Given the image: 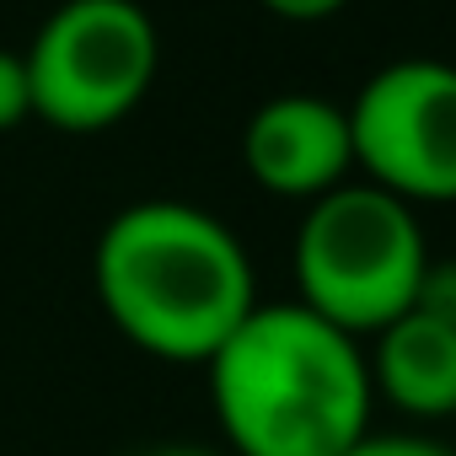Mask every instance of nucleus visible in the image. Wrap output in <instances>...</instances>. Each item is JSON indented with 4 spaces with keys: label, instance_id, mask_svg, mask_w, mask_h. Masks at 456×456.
I'll use <instances>...</instances> for the list:
<instances>
[{
    "label": "nucleus",
    "instance_id": "nucleus-3",
    "mask_svg": "<svg viewBox=\"0 0 456 456\" xmlns=\"http://www.w3.org/2000/svg\"><path fill=\"white\" fill-rule=\"evenodd\" d=\"M424 269L429 248L413 204L376 183H344L312 199L296 225V301L354 338H376L397 322L413 306Z\"/></svg>",
    "mask_w": 456,
    "mask_h": 456
},
{
    "label": "nucleus",
    "instance_id": "nucleus-7",
    "mask_svg": "<svg viewBox=\"0 0 456 456\" xmlns=\"http://www.w3.org/2000/svg\"><path fill=\"white\" fill-rule=\"evenodd\" d=\"M370 387L408 419H451L456 413V328L429 312H403L376 333Z\"/></svg>",
    "mask_w": 456,
    "mask_h": 456
},
{
    "label": "nucleus",
    "instance_id": "nucleus-10",
    "mask_svg": "<svg viewBox=\"0 0 456 456\" xmlns=\"http://www.w3.org/2000/svg\"><path fill=\"white\" fill-rule=\"evenodd\" d=\"M344 456H456V451L440 445V440H429V435H365Z\"/></svg>",
    "mask_w": 456,
    "mask_h": 456
},
{
    "label": "nucleus",
    "instance_id": "nucleus-5",
    "mask_svg": "<svg viewBox=\"0 0 456 456\" xmlns=\"http://www.w3.org/2000/svg\"><path fill=\"white\" fill-rule=\"evenodd\" d=\"M354 167L403 204H456V65L392 60L349 102Z\"/></svg>",
    "mask_w": 456,
    "mask_h": 456
},
{
    "label": "nucleus",
    "instance_id": "nucleus-12",
    "mask_svg": "<svg viewBox=\"0 0 456 456\" xmlns=\"http://www.w3.org/2000/svg\"><path fill=\"white\" fill-rule=\"evenodd\" d=\"M134 456H232V451H220V445H145Z\"/></svg>",
    "mask_w": 456,
    "mask_h": 456
},
{
    "label": "nucleus",
    "instance_id": "nucleus-11",
    "mask_svg": "<svg viewBox=\"0 0 456 456\" xmlns=\"http://www.w3.org/2000/svg\"><path fill=\"white\" fill-rule=\"evenodd\" d=\"M258 6L269 17H280V22H328V17H338L349 6V0H258Z\"/></svg>",
    "mask_w": 456,
    "mask_h": 456
},
{
    "label": "nucleus",
    "instance_id": "nucleus-1",
    "mask_svg": "<svg viewBox=\"0 0 456 456\" xmlns=\"http://www.w3.org/2000/svg\"><path fill=\"white\" fill-rule=\"evenodd\" d=\"M232 456H344L370 435V360L354 333L301 301H258L209 365Z\"/></svg>",
    "mask_w": 456,
    "mask_h": 456
},
{
    "label": "nucleus",
    "instance_id": "nucleus-2",
    "mask_svg": "<svg viewBox=\"0 0 456 456\" xmlns=\"http://www.w3.org/2000/svg\"><path fill=\"white\" fill-rule=\"evenodd\" d=\"M92 290L134 349L172 365H209L258 306L242 237L183 199H140L102 225Z\"/></svg>",
    "mask_w": 456,
    "mask_h": 456
},
{
    "label": "nucleus",
    "instance_id": "nucleus-4",
    "mask_svg": "<svg viewBox=\"0 0 456 456\" xmlns=\"http://www.w3.org/2000/svg\"><path fill=\"white\" fill-rule=\"evenodd\" d=\"M22 60L33 76V118L65 134H102L151 97L161 38L140 0H65Z\"/></svg>",
    "mask_w": 456,
    "mask_h": 456
},
{
    "label": "nucleus",
    "instance_id": "nucleus-6",
    "mask_svg": "<svg viewBox=\"0 0 456 456\" xmlns=\"http://www.w3.org/2000/svg\"><path fill=\"white\" fill-rule=\"evenodd\" d=\"M242 167L264 193L296 204L344 188L354 172L349 108L317 92H285L258 102L242 124Z\"/></svg>",
    "mask_w": 456,
    "mask_h": 456
},
{
    "label": "nucleus",
    "instance_id": "nucleus-9",
    "mask_svg": "<svg viewBox=\"0 0 456 456\" xmlns=\"http://www.w3.org/2000/svg\"><path fill=\"white\" fill-rule=\"evenodd\" d=\"M413 312H429V317L456 328V258H429L419 296H413Z\"/></svg>",
    "mask_w": 456,
    "mask_h": 456
},
{
    "label": "nucleus",
    "instance_id": "nucleus-8",
    "mask_svg": "<svg viewBox=\"0 0 456 456\" xmlns=\"http://www.w3.org/2000/svg\"><path fill=\"white\" fill-rule=\"evenodd\" d=\"M33 118V76L22 49H0V134Z\"/></svg>",
    "mask_w": 456,
    "mask_h": 456
}]
</instances>
